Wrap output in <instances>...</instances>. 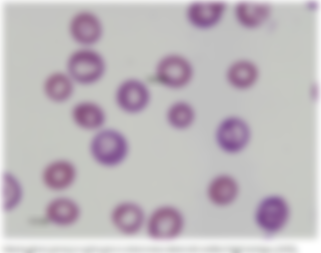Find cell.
I'll use <instances>...</instances> for the list:
<instances>
[{
  "instance_id": "16",
  "label": "cell",
  "mask_w": 321,
  "mask_h": 253,
  "mask_svg": "<svg viewBox=\"0 0 321 253\" xmlns=\"http://www.w3.org/2000/svg\"><path fill=\"white\" fill-rule=\"evenodd\" d=\"M73 80L69 76L55 73L46 79L44 90L47 97L53 101L61 102L67 100L74 89Z\"/></svg>"
},
{
  "instance_id": "5",
  "label": "cell",
  "mask_w": 321,
  "mask_h": 253,
  "mask_svg": "<svg viewBox=\"0 0 321 253\" xmlns=\"http://www.w3.org/2000/svg\"><path fill=\"white\" fill-rule=\"evenodd\" d=\"M251 137L249 126L243 119L230 116L219 124L216 131V140L223 151L235 153L243 150Z\"/></svg>"
},
{
  "instance_id": "9",
  "label": "cell",
  "mask_w": 321,
  "mask_h": 253,
  "mask_svg": "<svg viewBox=\"0 0 321 253\" xmlns=\"http://www.w3.org/2000/svg\"><path fill=\"white\" fill-rule=\"evenodd\" d=\"M70 31L72 37L77 42L89 45L96 43L100 39L102 28L96 16L89 12H82L72 18Z\"/></svg>"
},
{
  "instance_id": "15",
  "label": "cell",
  "mask_w": 321,
  "mask_h": 253,
  "mask_svg": "<svg viewBox=\"0 0 321 253\" xmlns=\"http://www.w3.org/2000/svg\"><path fill=\"white\" fill-rule=\"evenodd\" d=\"M238 186L236 181L230 176L220 175L210 183L208 194L214 203L224 205L231 202L236 197Z\"/></svg>"
},
{
  "instance_id": "18",
  "label": "cell",
  "mask_w": 321,
  "mask_h": 253,
  "mask_svg": "<svg viewBox=\"0 0 321 253\" xmlns=\"http://www.w3.org/2000/svg\"><path fill=\"white\" fill-rule=\"evenodd\" d=\"M167 120L173 128L183 130L190 127L195 118L193 107L188 103L178 101L172 104L166 114Z\"/></svg>"
},
{
  "instance_id": "1",
  "label": "cell",
  "mask_w": 321,
  "mask_h": 253,
  "mask_svg": "<svg viewBox=\"0 0 321 253\" xmlns=\"http://www.w3.org/2000/svg\"><path fill=\"white\" fill-rule=\"evenodd\" d=\"M91 155L99 164L114 167L123 163L129 152V144L120 131L111 128H102L96 131L90 145Z\"/></svg>"
},
{
  "instance_id": "19",
  "label": "cell",
  "mask_w": 321,
  "mask_h": 253,
  "mask_svg": "<svg viewBox=\"0 0 321 253\" xmlns=\"http://www.w3.org/2000/svg\"><path fill=\"white\" fill-rule=\"evenodd\" d=\"M3 180L4 209L8 210L18 202L21 194L20 188L15 178L9 173H4Z\"/></svg>"
},
{
  "instance_id": "3",
  "label": "cell",
  "mask_w": 321,
  "mask_h": 253,
  "mask_svg": "<svg viewBox=\"0 0 321 253\" xmlns=\"http://www.w3.org/2000/svg\"><path fill=\"white\" fill-rule=\"evenodd\" d=\"M193 76V68L185 57L177 54L166 55L159 59L155 69V77L162 85L173 89L187 86Z\"/></svg>"
},
{
  "instance_id": "4",
  "label": "cell",
  "mask_w": 321,
  "mask_h": 253,
  "mask_svg": "<svg viewBox=\"0 0 321 253\" xmlns=\"http://www.w3.org/2000/svg\"><path fill=\"white\" fill-rule=\"evenodd\" d=\"M145 224L150 237L157 240H168L179 235L183 227L184 219L176 207L163 205L152 211Z\"/></svg>"
},
{
  "instance_id": "17",
  "label": "cell",
  "mask_w": 321,
  "mask_h": 253,
  "mask_svg": "<svg viewBox=\"0 0 321 253\" xmlns=\"http://www.w3.org/2000/svg\"><path fill=\"white\" fill-rule=\"evenodd\" d=\"M47 216L51 221L60 225L73 223L78 218L79 210L76 204L67 198L54 200L48 205Z\"/></svg>"
},
{
  "instance_id": "6",
  "label": "cell",
  "mask_w": 321,
  "mask_h": 253,
  "mask_svg": "<svg viewBox=\"0 0 321 253\" xmlns=\"http://www.w3.org/2000/svg\"><path fill=\"white\" fill-rule=\"evenodd\" d=\"M115 101L119 108L125 113L135 114L144 110L148 106L150 93L146 84L135 78L123 80L117 87Z\"/></svg>"
},
{
  "instance_id": "12",
  "label": "cell",
  "mask_w": 321,
  "mask_h": 253,
  "mask_svg": "<svg viewBox=\"0 0 321 253\" xmlns=\"http://www.w3.org/2000/svg\"><path fill=\"white\" fill-rule=\"evenodd\" d=\"M258 76L256 66L246 60L234 62L229 66L226 73V79L229 84L238 90L251 87L256 82Z\"/></svg>"
},
{
  "instance_id": "11",
  "label": "cell",
  "mask_w": 321,
  "mask_h": 253,
  "mask_svg": "<svg viewBox=\"0 0 321 253\" xmlns=\"http://www.w3.org/2000/svg\"><path fill=\"white\" fill-rule=\"evenodd\" d=\"M71 118L79 128L98 131L103 128L106 116L103 108L96 103L83 101L75 104L71 110Z\"/></svg>"
},
{
  "instance_id": "14",
  "label": "cell",
  "mask_w": 321,
  "mask_h": 253,
  "mask_svg": "<svg viewBox=\"0 0 321 253\" xmlns=\"http://www.w3.org/2000/svg\"><path fill=\"white\" fill-rule=\"evenodd\" d=\"M270 11V7L267 4L245 2L236 5L235 14L240 24L252 29L263 24L268 18Z\"/></svg>"
},
{
  "instance_id": "7",
  "label": "cell",
  "mask_w": 321,
  "mask_h": 253,
  "mask_svg": "<svg viewBox=\"0 0 321 253\" xmlns=\"http://www.w3.org/2000/svg\"><path fill=\"white\" fill-rule=\"evenodd\" d=\"M288 214V207L285 201L279 196H271L264 199L259 205L256 220L263 230L274 232L284 226Z\"/></svg>"
},
{
  "instance_id": "2",
  "label": "cell",
  "mask_w": 321,
  "mask_h": 253,
  "mask_svg": "<svg viewBox=\"0 0 321 253\" xmlns=\"http://www.w3.org/2000/svg\"><path fill=\"white\" fill-rule=\"evenodd\" d=\"M69 76L73 81L90 85L100 80L105 69L102 57L96 52L81 49L74 52L67 63Z\"/></svg>"
},
{
  "instance_id": "13",
  "label": "cell",
  "mask_w": 321,
  "mask_h": 253,
  "mask_svg": "<svg viewBox=\"0 0 321 253\" xmlns=\"http://www.w3.org/2000/svg\"><path fill=\"white\" fill-rule=\"evenodd\" d=\"M74 165L66 160L54 161L46 167L43 178L45 183L50 188L61 189L70 185L76 176Z\"/></svg>"
},
{
  "instance_id": "10",
  "label": "cell",
  "mask_w": 321,
  "mask_h": 253,
  "mask_svg": "<svg viewBox=\"0 0 321 253\" xmlns=\"http://www.w3.org/2000/svg\"><path fill=\"white\" fill-rule=\"evenodd\" d=\"M226 5L223 3H194L188 7L186 16L196 28L207 29L215 26L221 19Z\"/></svg>"
},
{
  "instance_id": "8",
  "label": "cell",
  "mask_w": 321,
  "mask_h": 253,
  "mask_svg": "<svg viewBox=\"0 0 321 253\" xmlns=\"http://www.w3.org/2000/svg\"><path fill=\"white\" fill-rule=\"evenodd\" d=\"M111 220L122 234L130 236L138 232L145 223L143 209L134 201L124 200L113 208Z\"/></svg>"
}]
</instances>
